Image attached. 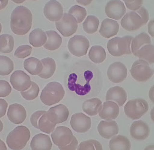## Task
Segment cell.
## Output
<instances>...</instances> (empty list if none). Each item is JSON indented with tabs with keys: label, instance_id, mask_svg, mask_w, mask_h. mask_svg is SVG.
<instances>
[{
	"label": "cell",
	"instance_id": "1",
	"mask_svg": "<svg viewBox=\"0 0 154 150\" xmlns=\"http://www.w3.org/2000/svg\"><path fill=\"white\" fill-rule=\"evenodd\" d=\"M32 22V14L25 6H17L11 14L10 26L11 30L16 35H26L31 29Z\"/></svg>",
	"mask_w": 154,
	"mask_h": 150
},
{
	"label": "cell",
	"instance_id": "2",
	"mask_svg": "<svg viewBox=\"0 0 154 150\" xmlns=\"http://www.w3.org/2000/svg\"><path fill=\"white\" fill-rule=\"evenodd\" d=\"M65 94V90L61 84L58 82H51L43 89L40 99L45 105L53 106L61 101Z\"/></svg>",
	"mask_w": 154,
	"mask_h": 150
},
{
	"label": "cell",
	"instance_id": "3",
	"mask_svg": "<svg viewBox=\"0 0 154 150\" xmlns=\"http://www.w3.org/2000/svg\"><path fill=\"white\" fill-rule=\"evenodd\" d=\"M30 138V132L28 127L19 126L8 135L6 143L12 150H22L26 146Z\"/></svg>",
	"mask_w": 154,
	"mask_h": 150
},
{
	"label": "cell",
	"instance_id": "4",
	"mask_svg": "<svg viewBox=\"0 0 154 150\" xmlns=\"http://www.w3.org/2000/svg\"><path fill=\"white\" fill-rule=\"evenodd\" d=\"M133 37L125 36L123 37H115L111 39L107 43L108 52L113 57H122L123 55L132 54L131 42Z\"/></svg>",
	"mask_w": 154,
	"mask_h": 150
},
{
	"label": "cell",
	"instance_id": "5",
	"mask_svg": "<svg viewBox=\"0 0 154 150\" xmlns=\"http://www.w3.org/2000/svg\"><path fill=\"white\" fill-rule=\"evenodd\" d=\"M149 106L146 100L143 99H135L128 102L124 106L125 115L132 120H137L146 114Z\"/></svg>",
	"mask_w": 154,
	"mask_h": 150
},
{
	"label": "cell",
	"instance_id": "6",
	"mask_svg": "<svg viewBox=\"0 0 154 150\" xmlns=\"http://www.w3.org/2000/svg\"><path fill=\"white\" fill-rule=\"evenodd\" d=\"M132 78L139 82H146L153 76V69L145 60L139 59L132 64L130 70Z\"/></svg>",
	"mask_w": 154,
	"mask_h": 150
},
{
	"label": "cell",
	"instance_id": "7",
	"mask_svg": "<svg viewBox=\"0 0 154 150\" xmlns=\"http://www.w3.org/2000/svg\"><path fill=\"white\" fill-rule=\"evenodd\" d=\"M56 28L64 37H68L76 32L78 29L77 20L72 14L65 13L62 18L55 23Z\"/></svg>",
	"mask_w": 154,
	"mask_h": 150
},
{
	"label": "cell",
	"instance_id": "8",
	"mask_svg": "<svg viewBox=\"0 0 154 150\" xmlns=\"http://www.w3.org/2000/svg\"><path fill=\"white\" fill-rule=\"evenodd\" d=\"M89 47V40L82 35H75L68 42L69 51L75 57H81L86 55Z\"/></svg>",
	"mask_w": 154,
	"mask_h": 150
},
{
	"label": "cell",
	"instance_id": "9",
	"mask_svg": "<svg viewBox=\"0 0 154 150\" xmlns=\"http://www.w3.org/2000/svg\"><path fill=\"white\" fill-rule=\"evenodd\" d=\"M52 141L60 150L71 143L75 138L71 130L66 127H58L52 132Z\"/></svg>",
	"mask_w": 154,
	"mask_h": 150
},
{
	"label": "cell",
	"instance_id": "10",
	"mask_svg": "<svg viewBox=\"0 0 154 150\" xmlns=\"http://www.w3.org/2000/svg\"><path fill=\"white\" fill-rule=\"evenodd\" d=\"M10 81L14 89L19 91H26L32 84L30 77L22 70L14 71L11 75Z\"/></svg>",
	"mask_w": 154,
	"mask_h": 150
},
{
	"label": "cell",
	"instance_id": "11",
	"mask_svg": "<svg viewBox=\"0 0 154 150\" xmlns=\"http://www.w3.org/2000/svg\"><path fill=\"white\" fill-rule=\"evenodd\" d=\"M127 69L122 63L116 62L109 66L107 76L109 81L113 83L122 82L127 77Z\"/></svg>",
	"mask_w": 154,
	"mask_h": 150
},
{
	"label": "cell",
	"instance_id": "12",
	"mask_svg": "<svg viewBox=\"0 0 154 150\" xmlns=\"http://www.w3.org/2000/svg\"><path fill=\"white\" fill-rule=\"evenodd\" d=\"M70 124L76 132L85 133L89 131L91 127V119L82 113H75L71 117Z\"/></svg>",
	"mask_w": 154,
	"mask_h": 150
},
{
	"label": "cell",
	"instance_id": "13",
	"mask_svg": "<svg viewBox=\"0 0 154 150\" xmlns=\"http://www.w3.org/2000/svg\"><path fill=\"white\" fill-rule=\"evenodd\" d=\"M48 119L54 124H60L67 120L69 118V109L66 106L60 104L51 107L46 112Z\"/></svg>",
	"mask_w": 154,
	"mask_h": 150
},
{
	"label": "cell",
	"instance_id": "14",
	"mask_svg": "<svg viewBox=\"0 0 154 150\" xmlns=\"http://www.w3.org/2000/svg\"><path fill=\"white\" fill-rule=\"evenodd\" d=\"M43 13L50 21L57 22L60 20L63 16V8L60 2L52 0L45 5Z\"/></svg>",
	"mask_w": 154,
	"mask_h": 150
},
{
	"label": "cell",
	"instance_id": "15",
	"mask_svg": "<svg viewBox=\"0 0 154 150\" xmlns=\"http://www.w3.org/2000/svg\"><path fill=\"white\" fill-rule=\"evenodd\" d=\"M126 9L121 1L113 0L107 2L105 6V13L108 17L119 20L126 13Z\"/></svg>",
	"mask_w": 154,
	"mask_h": 150
},
{
	"label": "cell",
	"instance_id": "16",
	"mask_svg": "<svg viewBox=\"0 0 154 150\" xmlns=\"http://www.w3.org/2000/svg\"><path fill=\"white\" fill-rule=\"evenodd\" d=\"M150 127L148 124L142 120L132 123L130 127V133L132 138L137 141H143L149 137Z\"/></svg>",
	"mask_w": 154,
	"mask_h": 150
},
{
	"label": "cell",
	"instance_id": "17",
	"mask_svg": "<svg viewBox=\"0 0 154 150\" xmlns=\"http://www.w3.org/2000/svg\"><path fill=\"white\" fill-rule=\"evenodd\" d=\"M121 25L127 31H136L143 26L142 18L135 12L128 13L122 18Z\"/></svg>",
	"mask_w": 154,
	"mask_h": 150
},
{
	"label": "cell",
	"instance_id": "18",
	"mask_svg": "<svg viewBox=\"0 0 154 150\" xmlns=\"http://www.w3.org/2000/svg\"><path fill=\"white\" fill-rule=\"evenodd\" d=\"M7 117L9 120L14 124H21L26 118V110L22 105L14 103L9 106Z\"/></svg>",
	"mask_w": 154,
	"mask_h": 150
},
{
	"label": "cell",
	"instance_id": "19",
	"mask_svg": "<svg viewBox=\"0 0 154 150\" xmlns=\"http://www.w3.org/2000/svg\"><path fill=\"white\" fill-rule=\"evenodd\" d=\"M97 130L101 137L110 139L119 133V127L117 123L112 120L101 121L98 126Z\"/></svg>",
	"mask_w": 154,
	"mask_h": 150
},
{
	"label": "cell",
	"instance_id": "20",
	"mask_svg": "<svg viewBox=\"0 0 154 150\" xmlns=\"http://www.w3.org/2000/svg\"><path fill=\"white\" fill-rule=\"evenodd\" d=\"M119 113V106L113 101H107L103 103L98 114L102 119L111 120L116 119Z\"/></svg>",
	"mask_w": 154,
	"mask_h": 150
},
{
	"label": "cell",
	"instance_id": "21",
	"mask_svg": "<svg viewBox=\"0 0 154 150\" xmlns=\"http://www.w3.org/2000/svg\"><path fill=\"white\" fill-rule=\"evenodd\" d=\"M127 94L123 88L121 87L115 86L108 90L106 93V100L117 103L120 107L123 106L126 101Z\"/></svg>",
	"mask_w": 154,
	"mask_h": 150
},
{
	"label": "cell",
	"instance_id": "22",
	"mask_svg": "<svg viewBox=\"0 0 154 150\" xmlns=\"http://www.w3.org/2000/svg\"><path fill=\"white\" fill-rule=\"evenodd\" d=\"M119 30V25L117 21L106 18L101 23L99 33L103 37L108 38L117 35Z\"/></svg>",
	"mask_w": 154,
	"mask_h": 150
},
{
	"label": "cell",
	"instance_id": "23",
	"mask_svg": "<svg viewBox=\"0 0 154 150\" xmlns=\"http://www.w3.org/2000/svg\"><path fill=\"white\" fill-rule=\"evenodd\" d=\"M52 142L49 136L40 133L33 137L30 148L32 150H50L52 149Z\"/></svg>",
	"mask_w": 154,
	"mask_h": 150
},
{
	"label": "cell",
	"instance_id": "24",
	"mask_svg": "<svg viewBox=\"0 0 154 150\" xmlns=\"http://www.w3.org/2000/svg\"><path fill=\"white\" fill-rule=\"evenodd\" d=\"M102 107V102L98 98H94L84 102L82 108L85 113L90 116L98 114Z\"/></svg>",
	"mask_w": 154,
	"mask_h": 150
},
{
	"label": "cell",
	"instance_id": "25",
	"mask_svg": "<svg viewBox=\"0 0 154 150\" xmlns=\"http://www.w3.org/2000/svg\"><path fill=\"white\" fill-rule=\"evenodd\" d=\"M29 42L33 47H41L46 43L47 36L45 31L40 29H34L29 35Z\"/></svg>",
	"mask_w": 154,
	"mask_h": 150
},
{
	"label": "cell",
	"instance_id": "26",
	"mask_svg": "<svg viewBox=\"0 0 154 150\" xmlns=\"http://www.w3.org/2000/svg\"><path fill=\"white\" fill-rule=\"evenodd\" d=\"M47 36L46 43L43 45L44 48L49 51H54L58 49L62 42L61 37L56 31L48 30L46 32Z\"/></svg>",
	"mask_w": 154,
	"mask_h": 150
},
{
	"label": "cell",
	"instance_id": "27",
	"mask_svg": "<svg viewBox=\"0 0 154 150\" xmlns=\"http://www.w3.org/2000/svg\"><path fill=\"white\" fill-rule=\"evenodd\" d=\"M24 69L32 75H38L42 72L43 65L41 61L31 57L26 59L24 63Z\"/></svg>",
	"mask_w": 154,
	"mask_h": 150
},
{
	"label": "cell",
	"instance_id": "28",
	"mask_svg": "<svg viewBox=\"0 0 154 150\" xmlns=\"http://www.w3.org/2000/svg\"><path fill=\"white\" fill-rule=\"evenodd\" d=\"M131 146L129 139L122 135L112 137L109 142L111 150H129Z\"/></svg>",
	"mask_w": 154,
	"mask_h": 150
},
{
	"label": "cell",
	"instance_id": "29",
	"mask_svg": "<svg viewBox=\"0 0 154 150\" xmlns=\"http://www.w3.org/2000/svg\"><path fill=\"white\" fill-rule=\"evenodd\" d=\"M43 65L42 72L38 76L43 79L50 78L54 74L56 70L55 62L53 58L46 57L41 60Z\"/></svg>",
	"mask_w": 154,
	"mask_h": 150
},
{
	"label": "cell",
	"instance_id": "30",
	"mask_svg": "<svg viewBox=\"0 0 154 150\" xmlns=\"http://www.w3.org/2000/svg\"><path fill=\"white\" fill-rule=\"evenodd\" d=\"M131 44V53L136 56L138 51L145 45L151 44L150 37L146 33H141L133 38Z\"/></svg>",
	"mask_w": 154,
	"mask_h": 150
},
{
	"label": "cell",
	"instance_id": "31",
	"mask_svg": "<svg viewBox=\"0 0 154 150\" xmlns=\"http://www.w3.org/2000/svg\"><path fill=\"white\" fill-rule=\"evenodd\" d=\"M106 51L101 46H93L89 51V58L95 64H100L103 62L106 59Z\"/></svg>",
	"mask_w": 154,
	"mask_h": 150
},
{
	"label": "cell",
	"instance_id": "32",
	"mask_svg": "<svg viewBox=\"0 0 154 150\" xmlns=\"http://www.w3.org/2000/svg\"><path fill=\"white\" fill-rule=\"evenodd\" d=\"M140 59H143L149 64L154 63V46L153 44L145 45L137 52L136 56Z\"/></svg>",
	"mask_w": 154,
	"mask_h": 150
},
{
	"label": "cell",
	"instance_id": "33",
	"mask_svg": "<svg viewBox=\"0 0 154 150\" xmlns=\"http://www.w3.org/2000/svg\"><path fill=\"white\" fill-rule=\"evenodd\" d=\"M14 45V38L9 34H2L0 36V52L9 54L13 50Z\"/></svg>",
	"mask_w": 154,
	"mask_h": 150
},
{
	"label": "cell",
	"instance_id": "34",
	"mask_svg": "<svg viewBox=\"0 0 154 150\" xmlns=\"http://www.w3.org/2000/svg\"><path fill=\"white\" fill-rule=\"evenodd\" d=\"M99 20L97 17L92 15L88 16L82 24L83 30L88 34H94L97 30Z\"/></svg>",
	"mask_w": 154,
	"mask_h": 150
},
{
	"label": "cell",
	"instance_id": "35",
	"mask_svg": "<svg viewBox=\"0 0 154 150\" xmlns=\"http://www.w3.org/2000/svg\"><path fill=\"white\" fill-rule=\"evenodd\" d=\"M14 65L11 59L5 56H0V75L7 76L13 71Z\"/></svg>",
	"mask_w": 154,
	"mask_h": 150
},
{
	"label": "cell",
	"instance_id": "36",
	"mask_svg": "<svg viewBox=\"0 0 154 150\" xmlns=\"http://www.w3.org/2000/svg\"><path fill=\"white\" fill-rule=\"evenodd\" d=\"M57 124L53 123L48 119L45 113L41 117L38 122V129L42 132L47 134L52 133Z\"/></svg>",
	"mask_w": 154,
	"mask_h": 150
},
{
	"label": "cell",
	"instance_id": "37",
	"mask_svg": "<svg viewBox=\"0 0 154 150\" xmlns=\"http://www.w3.org/2000/svg\"><path fill=\"white\" fill-rule=\"evenodd\" d=\"M39 92L40 88L34 82L32 81L30 88L26 91H21V94L25 100L31 101L37 97Z\"/></svg>",
	"mask_w": 154,
	"mask_h": 150
},
{
	"label": "cell",
	"instance_id": "38",
	"mask_svg": "<svg viewBox=\"0 0 154 150\" xmlns=\"http://www.w3.org/2000/svg\"><path fill=\"white\" fill-rule=\"evenodd\" d=\"M69 14H72L76 18L78 24L83 21L87 16L85 9L77 5H75L70 8Z\"/></svg>",
	"mask_w": 154,
	"mask_h": 150
},
{
	"label": "cell",
	"instance_id": "39",
	"mask_svg": "<svg viewBox=\"0 0 154 150\" xmlns=\"http://www.w3.org/2000/svg\"><path fill=\"white\" fill-rule=\"evenodd\" d=\"M78 150H102L101 143L94 139H89L82 142L78 147Z\"/></svg>",
	"mask_w": 154,
	"mask_h": 150
},
{
	"label": "cell",
	"instance_id": "40",
	"mask_svg": "<svg viewBox=\"0 0 154 150\" xmlns=\"http://www.w3.org/2000/svg\"><path fill=\"white\" fill-rule=\"evenodd\" d=\"M32 48L29 45H23L17 48L14 52V55L17 57L24 59L31 54Z\"/></svg>",
	"mask_w": 154,
	"mask_h": 150
},
{
	"label": "cell",
	"instance_id": "41",
	"mask_svg": "<svg viewBox=\"0 0 154 150\" xmlns=\"http://www.w3.org/2000/svg\"><path fill=\"white\" fill-rule=\"evenodd\" d=\"M12 91V88L8 82L4 80L0 81V97H5Z\"/></svg>",
	"mask_w": 154,
	"mask_h": 150
},
{
	"label": "cell",
	"instance_id": "42",
	"mask_svg": "<svg viewBox=\"0 0 154 150\" xmlns=\"http://www.w3.org/2000/svg\"><path fill=\"white\" fill-rule=\"evenodd\" d=\"M143 1L142 0H137V1H127L125 0L126 6L129 9L132 11H137L141 7L142 5L143 4Z\"/></svg>",
	"mask_w": 154,
	"mask_h": 150
},
{
	"label": "cell",
	"instance_id": "43",
	"mask_svg": "<svg viewBox=\"0 0 154 150\" xmlns=\"http://www.w3.org/2000/svg\"><path fill=\"white\" fill-rule=\"evenodd\" d=\"M46 112L45 111L39 110L34 112L30 118V123L32 126L38 129V122L41 117Z\"/></svg>",
	"mask_w": 154,
	"mask_h": 150
},
{
	"label": "cell",
	"instance_id": "44",
	"mask_svg": "<svg viewBox=\"0 0 154 150\" xmlns=\"http://www.w3.org/2000/svg\"><path fill=\"white\" fill-rule=\"evenodd\" d=\"M142 18L143 25H146L149 20V13L147 10L144 7H141L137 10L136 12Z\"/></svg>",
	"mask_w": 154,
	"mask_h": 150
},
{
	"label": "cell",
	"instance_id": "45",
	"mask_svg": "<svg viewBox=\"0 0 154 150\" xmlns=\"http://www.w3.org/2000/svg\"><path fill=\"white\" fill-rule=\"evenodd\" d=\"M78 147V141L76 137H75L71 143L68 145L62 148L61 150H77Z\"/></svg>",
	"mask_w": 154,
	"mask_h": 150
},
{
	"label": "cell",
	"instance_id": "46",
	"mask_svg": "<svg viewBox=\"0 0 154 150\" xmlns=\"http://www.w3.org/2000/svg\"><path fill=\"white\" fill-rule=\"evenodd\" d=\"M8 104L6 101L0 99V118H2L6 114Z\"/></svg>",
	"mask_w": 154,
	"mask_h": 150
},
{
	"label": "cell",
	"instance_id": "47",
	"mask_svg": "<svg viewBox=\"0 0 154 150\" xmlns=\"http://www.w3.org/2000/svg\"><path fill=\"white\" fill-rule=\"evenodd\" d=\"M154 20H152L151 21L149 22L148 24V32L150 34L152 37H154Z\"/></svg>",
	"mask_w": 154,
	"mask_h": 150
},
{
	"label": "cell",
	"instance_id": "48",
	"mask_svg": "<svg viewBox=\"0 0 154 150\" xmlns=\"http://www.w3.org/2000/svg\"><path fill=\"white\" fill-rule=\"evenodd\" d=\"M92 1H77V2L81 5H83L85 6L88 5L91 3Z\"/></svg>",
	"mask_w": 154,
	"mask_h": 150
},
{
	"label": "cell",
	"instance_id": "49",
	"mask_svg": "<svg viewBox=\"0 0 154 150\" xmlns=\"http://www.w3.org/2000/svg\"><path fill=\"white\" fill-rule=\"evenodd\" d=\"M0 150H6L7 148H6V145L5 144L4 142H2V140H0Z\"/></svg>",
	"mask_w": 154,
	"mask_h": 150
},
{
	"label": "cell",
	"instance_id": "50",
	"mask_svg": "<svg viewBox=\"0 0 154 150\" xmlns=\"http://www.w3.org/2000/svg\"><path fill=\"white\" fill-rule=\"evenodd\" d=\"M8 3V1H1V9L2 10L5 8L7 5Z\"/></svg>",
	"mask_w": 154,
	"mask_h": 150
},
{
	"label": "cell",
	"instance_id": "51",
	"mask_svg": "<svg viewBox=\"0 0 154 150\" xmlns=\"http://www.w3.org/2000/svg\"><path fill=\"white\" fill-rule=\"evenodd\" d=\"M13 2H16V3H22V2H25V1H13Z\"/></svg>",
	"mask_w": 154,
	"mask_h": 150
},
{
	"label": "cell",
	"instance_id": "52",
	"mask_svg": "<svg viewBox=\"0 0 154 150\" xmlns=\"http://www.w3.org/2000/svg\"><path fill=\"white\" fill-rule=\"evenodd\" d=\"M1 123L2 128L1 129V130H0V131L1 132V131H2V129H3V127H3V125H2V121H1Z\"/></svg>",
	"mask_w": 154,
	"mask_h": 150
}]
</instances>
